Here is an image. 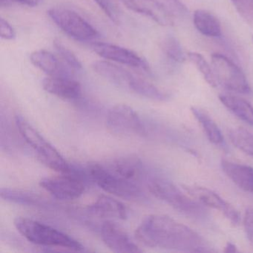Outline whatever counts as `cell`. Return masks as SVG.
<instances>
[{"label": "cell", "mask_w": 253, "mask_h": 253, "mask_svg": "<svg viewBox=\"0 0 253 253\" xmlns=\"http://www.w3.org/2000/svg\"><path fill=\"white\" fill-rule=\"evenodd\" d=\"M93 69L102 78L107 80L114 85L121 88H128L134 75L121 66H117L111 61L94 62Z\"/></svg>", "instance_id": "e0dca14e"}, {"label": "cell", "mask_w": 253, "mask_h": 253, "mask_svg": "<svg viewBox=\"0 0 253 253\" xmlns=\"http://www.w3.org/2000/svg\"><path fill=\"white\" fill-rule=\"evenodd\" d=\"M103 166L114 174L124 177L130 181L140 183L145 177V167L143 162L137 158L124 157L115 158L107 162L102 163Z\"/></svg>", "instance_id": "9a60e30c"}, {"label": "cell", "mask_w": 253, "mask_h": 253, "mask_svg": "<svg viewBox=\"0 0 253 253\" xmlns=\"http://www.w3.org/2000/svg\"><path fill=\"white\" fill-rule=\"evenodd\" d=\"M244 229L249 241L253 244V209L246 210L244 218Z\"/></svg>", "instance_id": "1f68e13d"}, {"label": "cell", "mask_w": 253, "mask_h": 253, "mask_svg": "<svg viewBox=\"0 0 253 253\" xmlns=\"http://www.w3.org/2000/svg\"><path fill=\"white\" fill-rule=\"evenodd\" d=\"M41 187L56 199L71 201L80 198L85 190L84 177L75 170L62 175L44 177L40 182Z\"/></svg>", "instance_id": "ba28073f"}, {"label": "cell", "mask_w": 253, "mask_h": 253, "mask_svg": "<svg viewBox=\"0 0 253 253\" xmlns=\"http://www.w3.org/2000/svg\"><path fill=\"white\" fill-rule=\"evenodd\" d=\"M149 192L174 210L191 217L204 215V210L192 197L185 195L174 183L162 177H150L147 182Z\"/></svg>", "instance_id": "5b68a950"}, {"label": "cell", "mask_w": 253, "mask_h": 253, "mask_svg": "<svg viewBox=\"0 0 253 253\" xmlns=\"http://www.w3.org/2000/svg\"><path fill=\"white\" fill-rule=\"evenodd\" d=\"M128 89L142 97L158 101H165L169 97L167 92L160 89L152 83L136 76L131 81Z\"/></svg>", "instance_id": "cb8c5ba5"}, {"label": "cell", "mask_w": 253, "mask_h": 253, "mask_svg": "<svg viewBox=\"0 0 253 253\" xmlns=\"http://www.w3.org/2000/svg\"><path fill=\"white\" fill-rule=\"evenodd\" d=\"M44 90L63 100H79L82 96L81 84L71 76H49L42 81Z\"/></svg>", "instance_id": "5bb4252c"}, {"label": "cell", "mask_w": 253, "mask_h": 253, "mask_svg": "<svg viewBox=\"0 0 253 253\" xmlns=\"http://www.w3.org/2000/svg\"><path fill=\"white\" fill-rule=\"evenodd\" d=\"M0 35L2 39L13 41L17 37L15 29L4 18L0 20Z\"/></svg>", "instance_id": "4dcf8cb0"}, {"label": "cell", "mask_w": 253, "mask_h": 253, "mask_svg": "<svg viewBox=\"0 0 253 253\" xmlns=\"http://www.w3.org/2000/svg\"><path fill=\"white\" fill-rule=\"evenodd\" d=\"M11 1L29 7L38 6L41 2V0H11Z\"/></svg>", "instance_id": "d6a6232c"}, {"label": "cell", "mask_w": 253, "mask_h": 253, "mask_svg": "<svg viewBox=\"0 0 253 253\" xmlns=\"http://www.w3.org/2000/svg\"><path fill=\"white\" fill-rule=\"evenodd\" d=\"M241 17L253 28V0H231Z\"/></svg>", "instance_id": "f1b7e54d"}, {"label": "cell", "mask_w": 253, "mask_h": 253, "mask_svg": "<svg viewBox=\"0 0 253 253\" xmlns=\"http://www.w3.org/2000/svg\"><path fill=\"white\" fill-rule=\"evenodd\" d=\"M14 226L26 240L36 245L67 249L75 252L85 250L78 240L42 222L19 217L14 220Z\"/></svg>", "instance_id": "7a4b0ae2"}, {"label": "cell", "mask_w": 253, "mask_h": 253, "mask_svg": "<svg viewBox=\"0 0 253 253\" xmlns=\"http://www.w3.org/2000/svg\"><path fill=\"white\" fill-rule=\"evenodd\" d=\"M229 136L234 146L253 158V134L242 127H235L230 129Z\"/></svg>", "instance_id": "d4e9b609"}, {"label": "cell", "mask_w": 253, "mask_h": 253, "mask_svg": "<svg viewBox=\"0 0 253 253\" xmlns=\"http://www.w3.org/2000/svg\"><path fill=\"white\" fill-rule=\"evenodd\" d=\"M220 166L223 172L240 189L253 193V167L227 160H222Z\"/></svg>", "instance_id": "ac0fdd59"}, {"label": "cell", "mask_w": 253, "mask_h": 253, "mask_svg": "<svg viewBox=\"0 0 253 253\" xmlns=\"http://www.w3.org/2000/svg\"><path fill=\"white\" fill-rule=\"evenodd\" d=\"M54 46L56 51L58 53L62 60L68 65L69 68L73 71H81L82 69V63L80 61L75 53L65 46L59 40H54Z\"/></svg>", "instance_id": "83f0119b"}, {"label": "cell", "mask_w": 253, "mask_h": 253, "mask_svg": "<svg viewBox=\"0 0 253 253\" xmlns=\"http://www.w3.org/2000/svg\"><path fill=\"white\" fill-rule=\"evenodd\" d=\"M219 100L234 115L253 126V106L248 101L230 94H220Z\"/></svg>", "instance_id": "44dd1931"}, {"label": "cell", "mask_w": 253, "mask_h": 253, "mask_svg": "<svg viewBox=\"0 0 253 253\" xmlns=\"http://www.w3.org/2000/svg\"><path fill=\"white\" fill-rule=\"evenodd\" d=\"M91 47L96 54L106 60L140 69L147 74H151L149 63L131 50L109 42H94Z\"/></svg>", "instance_id": "30bf717a"}, {"label": "cell", "mask_w": 253, "mask_h": 253, "mask_svg": "<svg viewBox=\"0 0 253 253\" xmlns=\"http://www.w3.org/2000/svg\"><path fill=\"white\" fill-rule=\"evenodd\" d=\"M0 195L2 199L19 205L27 207H39L42 209H50L54 207L48 200L40 196L38 194L32 193L28 191L20 189L2 188L0 191Z\"/></svg>", "instance_id": "d6986e66"}, {"label": "cell", "mask_w": 253, "mask_h": 253, "mask_svg": "<svg viewBox=\"0 0 253 253\" xmlns=\"http://www.w3.org/2000/svg\"><path fill=\"white\" fill-rule=\"evenodd\" d=\"M87 170L91 180L107 193L128 201H143L146 199L140 183L114 174L102 163L90 164Z\"/></svg>", "instance_id": "277c9868"}, {"label": "cell", "mask_w": 253, "mask_h": 253, "mask_svg": "<svg viewBox=\"0 0 253 253\" xmlns=\"http://www.w3.org/2000/svg\"><path fill=\"white\" fill-rule=\"evenodd\" d=\"M87 211L91 215L101 218L125 220L128 217V210L121 201L107 195H100L91 205Z\"/></svg>", "instance_id": "2e32d148"}, {"label": "cell", "mask_w": 253, "mask_h": 253, "mask_svg": "<svg viewBox=\"0 0 253 253\" xmlns=\"http://www.w3.org/2000/svg\"><path fill=\"white\" fill-rule=\"evenodd\" d=\"M131 11L142 14L160 26H170L174 18L169 10L158 0H121Z\"/></svg>", "instance_id": "4fadbf2b"}, {"label": "cell", "mask_w": 253, "mask_h": 253, "mask_svg": "<svg viewBox=\"0 0 253 253\" xmlns=\"http://www.w3.org/2000/svg\"><path fill=\"white\" fill-rule=\"evenodd\" d=\"M11 2H12L11 0H0V3H1V6L2 7L8 6Z\"/></svg>", "instance_id": "e575fe53"}, {"label": "cell", "mask_w": 253, "mask_h": 253, "mask_svg": "<svg viewBox=\"0 0 253 253\" xmlns=\"http://www.w3.org/2000/svg\"><path fill=\"white\" fill-rule=\"evenodd\" d=\"M50 18L65 34L75 41L87 42L98 38L99 32L79 14L63 7H54L48 11Z\"/></svg>", "instance_id": "8992f818"}, {"label": "cell", "mask_w": 253, "mask_h": 253, "mask_svg": "<svg viewBox=\"0 0 253 253\" xmlns=\"http://www.w3.org/2000/svg\"><path fill=\"white\" fill-rule=\"evenodd\" d=\"M191 112L193 114L195 119L199 123L208 140L215 146L220 147L224 146L225 142L223 134L216 123L213 121L208 113L198 107L191 108Z\"/></svg>", "instance_id": "7402d4cb"}, {"label": "cell", "mask_w": 253, "mask_h": 253, "mask_svg": "<svg viewBox=\"0 0 253 253\" xmlns=\"http://www.w3.org/2000/svg\"><path fill=\"white\" fill-rule=\"evenodd\" d=\"M100 235L106 247L118 253H140V248L124 229L112 221H105L100 228Z\"/></svg>", "instance_id": "7c38bea8"}, {"label": "cell", "mask_w": 253, "mask_h": 253, "mask_svg": "<svg viewBox=\"0 0 253 253\" xmlns=\"http://www.w3.org/2000/svg\"><path fill=\"white\" fill-rule=\"evenodd\" d=\"M223 252L224 253H236V252H238V250H237L236 246L235 244L231 242H228Z\"/></svg>", "instance_id": "836d02e7"}, {"label": "cell", "mask_w": 253, "mask_h": 253, "mask_svg": "<svg viewBox=\"0 0 253 253\" xmlns=\"http://www.w3.org/2000/svg\"><path fill=\"white\" fill-rule=\"evenodd\" d=\"M195 28L200 33L209 38H219L221 36V25L218 19L206 10L198 9L193 15Z\"/></svg>", "instance_id": "603a6c76"}, {"label": "cell", "mask_w": 253, "mask_h": 253, "mask_svg": "<svg viewBox=\"0 0 253 253\" xmlns=\"http://www.w3.org/2000/svg\"><path fill=\"white\" fill-rule=\"evenodd\" d=\"M142 245L183 252H210L203 238L189 226L164 214H150L134 232Z\"/></svg>", "instance_id": "6da1fadb"}, {"label": "cell", "mask_w": 253, "mask_h": 253, "mask_svg": "<svg viewBox=\"0 0 253 253\" xmlns=\"http://www.w3.org/2000/svg\"><path fill=\"white\" fill-rule=\"evenodd\" d=\"M174 2H175L176 4H177V5H179V6L181 8H184V7H183V5H182L181 2H180V0H173Z\"/></svg>", "instance_id": "d590c367"}, {"label": "cell", "mask_w": 253, "mask_h": 253, "mask_svg": "<svg viewBox=\"0 0 253 253\" xmlns=\"http://www.w3.org/2000/svg\"><path fill=\"white\" fill-rule=\"evenodd\" d=\"M211 66L218 85L238 94H252L244 72L229 57L214 53L211 55Z\"/></svg>", "instance_id": "52a82bcc"}, {"label": "cell", "mask_w": 253, "mask_h": 253, "mask_svg": "<svg viewBox=\"0 0 253 253\" xmlns=\"http://www.w3.org/2000/svg\"><path fill=\"white\" fill-rule=\"evenodd\" d=\"M106 127L112 134L131 136L144 134L146 128L137 112L128 105L118 104L108 112Z\"/></svg>", "instance_id": "9c48e42d"}, {"label": "cell", "mask_w": 253, "mask_h": 253, "mask_svg": "<svg viewBox=\"0 0 253 253\" xmlns=\"http://www.w3.org/2000/svg\"><path fill=\"white\" fill-rule=\"evenodd\" d=\"M32 64L49 76H71L68 69H65L58 59L46 50H38L31 54Z\"/></svg>", "instance_id": "ffe728a7"}, {"label": "cell", "mask_w": 253, "mask_h": 253, "mask_svg": "<svg viewBox=\"0 0 253 253\" xmlns=\"http://www.w3.org/2000/svg\"><path fill=\"white\" fill-rule=\"evenodd\" d=\"M15 124L20 135L37 154L41 163L51 169L60 173H69L73 168L63 158V155L53 146L29 121L17 115Z\"/></svg>", "instance_id": "3957f363"}, {"label": "cell", "mask_w": 253, "mask_h": 253, "mask_svg": "<svg viewBox=\"0 0 253 253\" xmlns=\"http://www.w3.org/2000/svg\"><path fill=\"white\" fill-rule=\"evenodd\" d=\"M183 189L201 204L220 211L232 224L235 226L239 224L241 219L239 213L232 204L225 201L214 191L198 186H185Z\"/></svg>", "instance_id": "8fae6325"}, {"label": "cell", "mask_w": 253, "mask_h": 253, "mask_svg": "<svg viewBox=\"0 0 253 253\" xmlns=\"http://www.w3.org/2000/svg\"></svg>", "instance_id": "8d00e7d4"}, {"label": "cell", "mask_w": 253, "mask_h": 253, "mask_svg": "<svg viewBox=\"0 0 253 253\" xmlns=\"http://www.w3.org/2000/svg\"><path fill=\"white\" fill-rule=\"evenodd\" d=\"M161 48L166 57L174 63H182L186 60V54L181 44L174 37L166 38L161 44Z\"/></svg>", "instance_id": "4316f807"}, {"label": "cell", "mask_w": 253, "mask_h": 253, "mask_svg": "<svg viewBox=\"0 0 253 253\" xmlns=\"http://www.w3.org/2000/svg\"><path fill=\"white\" fill-rule=\"evenodd\" d=\"M105 14L118 24L120 21V11L114 0H93Z\"/></svg>", "instance_id": "f546056e"}, {"label": "cell", "mask_w": 253, "mask_h": 253, "mask_svg": "<svg viewBox=\"0 0 253 253\" xmlns=\"http://www.w3.org/2000/svg\"><path fill=\"white\" fill-rule=\"evenodd\" d=\"M188 58L199 71L200 73L202 75L204 80L210 86L214 87V88L218 86L212 66L209 64L208 62L206 60L202 54L197 52H189L188 53Z\"/></svg>", "instance_id": "484cf974"}]
</instances>
